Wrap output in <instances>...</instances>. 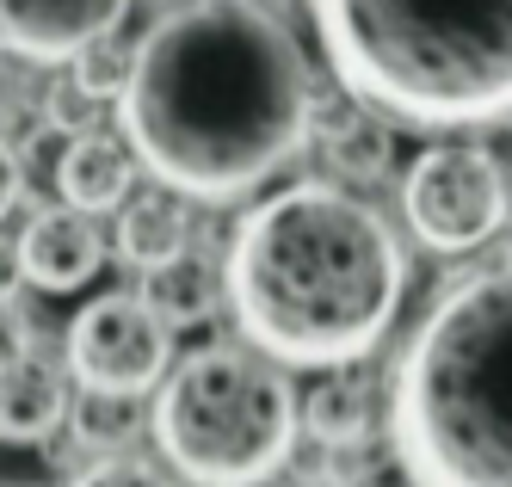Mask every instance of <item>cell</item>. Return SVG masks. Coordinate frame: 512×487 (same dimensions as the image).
<instances>
[{"label":"cell","instance_id":"obj_1","mask_svg":"<svg viewBox=\"0 0 512 487\" xmlns=\"http://www.w3.org/2000/svg\"><path fill=\"white\" fill-rule=\"evenodd\" d=\"M315 124V74L278 13L247 0L173 7L136 44L118 130L155 179L198 204L260 192L303 155Z\"/></svg>","mask_w":512,"mask_h":487},{"label":"cell","instance_id":"obj_2","mask_svg":"<svg viewBox=\"0 0 512 487\" xmlns=\"http://www.w3.org/2000/svg\"><path fill=\"white\" fill-rule=\"evenodd\" d=\"M223 266L247 346L290 370L371 358L408 290V253L389 216L327 179L260 198L235 222Z\"/></svg>","mask_w":512,"mask_h":487},{"label":"cell","instance_id":"obj_3","mask_svg":"<svg viewBox=\"0 0 512 487\" xmlns=\"http://www.w3.org/2000/svg\"><path fill=\"white\" fill-rule=\"evenodd\" d=\"M389 451L408 487H512V253L457 272L401 346Z\"/></svg>","mask_w":512,"mask_h":487},{"label":"cell","instance_id":"obj_4","mask_svg":"<svg viewBox=\"0 0 512 487\" xmlns=\"http://www.w3.org/2000/svg\"><path fill=\"white\" fill-rule=\"evenodd\" d=\"M334 81L414 130L512 118V0H309Z\"/></svg>","mask_w":512,"mask_h":487},{"label":"cell","instance_id":"obj_5","mask_svg":"<svg viewBox=\"0 0 512 487\" xmlns=\"http://www.w3.org/2000/svg\"><path fill=\"white\" fill-rule=\"evenodd\" d=\"M297 389L260 346H198L167 370L155 444L192 487H241L278 475L297 451Z\"/></svg>","mask_w":512,"mask_h":487},{"label":"cell","instance_id":"obj_6","mask_svg":"<svg viewBox=\"0 0 512 487\" xmlns=\"http://www.w3.org/2000/svg\"><path fill=\"white\" fill-rule=\"evenodd\" d=\"M401 210L420 247L432 253H469L488 247L512 216V179L494 148L482 142H432L414 155L401 179Z\"/></svg>","mask_w":512,"mask_h":487},{"label":"cell","instance_id":"obj_7","mask_svg":"<svg viewBox=\"0 0 512 487\" xmlns=\"http://www.w3.org/2000/svg\"><path fill=\"white\" fill-rule=\"evenodd\" d=\"M68 370L81 389L105 395H149L173 370V327L155 315L149 296H93V303L68 321Z\"/></svg>","mask_w":512,"mask_h":487},{"label":"cell","instance_id":"obj_8","mask_svg":"<svg viewBox=\"0 0 512 487\" xmlns=\"http://www.w3.org/2000/svg\"><path fill=\"white\" fill-rule=\"evenodd\" d=\"M99 266H105V235L93 229V210L62 204V210H31L25 222H13V272L31 290L68 296Z\"/></svg>","mask_w":512,"mask_h":487},{"label":"cell","instance_id":"obj_9","mask_svg":"<svg viewBox=\"0 0 512 487\" xmlns=\"http://www.w3.org/2000/svg\"><path fill=\"white\" fill-rule=\"evenodd\" d=\"M124 13L130 0H7V50L19 62H75Z\"/></svg>","mask_w":512,"mask_h":487},{"label":"cell","instance_id":"obj_10","mask_svg":"<svg viewBox=\"0 0 512 487\" xmlns=\"http://www.w3.org/2000/svg\"><path fill=\"white\" fill-rule=\"evenodd\" d=\"M142 155L130 148V136L118 130H81L68 136V148L56 155V192L62 204H81V210H118L124 192L136 185Z\"/></svg>","mask_w":512,"mask_h":487},{"label":"cell","instance_id":"obj_11","mask_svg":"<svg viewBox=\"0 0 512 487\" xmlns=\"http://www.w3.org/2000/svg\"><path fill=\"white\" fill-rule=\"evenodd\" d=\"M68 414H75V401H68L62 370L31 346H7V395H0L7 444H44Z\"/></svg>","mask_w":512,"mask_h":487},{"label":"cell","instance_id":"obj_12","mask_svg":"<svg viewBox=\"0 0 512 487\" xmlns=\"http://www.w3.org/2000/svg\"><path fill=\"white\" fill-rule=\"evenodd\" d=\"M118 259L136 272H155L167 266L173 253H186L192 247V198L179 192V185H149V192H136L130 204H118Z\"/></svg>","mask_w":512,"mask_h":487},{"label":"cell","instance_id":"obj_13","mask_svg":"<svg viewBox=\"0 0 512 487\" xmlns=\"http://www.w3.org/2000/svg\"><path fill=\"white\" fill-rule=\"evenodd\" d=\"M142 296L155 303V315L167 327H204L229 296V266H216V253L204 241H192L186 253H173L167 266L142 278Z\"/></svg>","mask_w":512,"mask_h":487},{"label":"cell","instance_id":"obj_14","mask_svg":"<svg viewBox=\"0 0 512 487\" xmlns=\"http://www.w3.org/2000/svg\"><path fill=\"white\" fill-rule=\"evenodd\" d=\"M303 426L321 451H364L377 438V389L364 370H334L309 401H303Z\"/></svg>","mask_w":512,"mask_h":487},{"label":"cell","instance_id":"obj_15","mask_svg":"<svg viewBox=\"0 0 512 487\" xmlns=\"http://www.w3.org/2000/svg\"><path fill=\"white\" fill-rule=\"evenodd\" d=\"M321 155H327V167H334V179H352V185H371V179H383V173H389V161H395L389 118L352 99V111H340V118H327Z\"/></svg>","mask_w":512,"mask_h":487},{"label":"cell","instance_id":"obj_16","mask_svg":"<svg viewBox=\"0 0 512 487\" xmlns=\"http://www.w3.org/2000/svg\"><path fill=\"white\" fill-rule=\"evenodd\" d=\"M68 426H75V444H87V451H99V457H112V451H124V444H136V432H142V395L81 389Z\"/></svg>","mask_w":512,"mask_h":487},{"label":"cell","instance_id":"obj_17","mask_svg":"<svg viewBox=\"0 0 512 487\" xmlns=\"http://www.w3.org/2000/svg\"><path fill=\"white\" fill-rule=\"evenodd\" d=\"M130 74H136V50L124 44L118 31H105V37H93V44L75 56V81L93 93V99H124V87H130Z\"/></svg>","mask_w":512,"mask_h":487},{"label":"cell","instance_id":"obj_18","mask_svg":"<svg viewBox=\"0 0 512 487\" xmlns=\"http://www.w3.org/2000/svg\"><path fill=\"white\" fill-rule=\"evenodd\" d=\"M93 93L75 81V74H62V81H50L44 87V124H50V136H81V130H93Z\"/></svg>","mask_w":512,"mask_h":487},{"label":"cell","instance_id":"obj_19","mask_svg":"<svg viewBox=\"0 0 512 487\" xmlns=\"http://www.w3.org/2000/svg\"><path fill=\"white\" fill-rule=\"evenodd\" d=\"M68 487H173L149 457H130V451H112V457H99V463H87Z\"/></svg>","mask_w":512,"mask_h":487},{"label":"cell","instance_id":"obj_20","mask_svg":"<svg viewBox=\"0 0 512 487\" xmlns=\"http://www.w3.org/2000/svg\"><path fill=\"white\" fill-rule=\"evenodd\" d=\"M247 7H260V13H278V19H284V13H290V0H247Z\"/></svg>","mask_w":512,"mask_h":487},{"label":"cell","instance_id":"obj_21","mask_svg":"<svg viewBox=\"0 0 512 487\" xmlns=\"http://www.w3.org/2000/svg\"><path fill=\"white\" fill-rule=\"evenodd\" d=\"M334 487H377V481H371V475H358V469H352V475H340Z\"/></svg>","mask_w":512,"mask_h":487},{"label":"cell","instance_id":"obj_22","mask_svg":"<svg viewBox=\"0 0 512 487\" xmlns=\"http://www.w3.org/2000/svg\"><path fill=\"white\" fill-rule=\"evenodd\" d=\"M241 487H290V481H272V475H260V481H241Z\"/></svg>","mask_w":512,"mask_h":487},{"label":"cell","instance_id":"obj_23","mask_svg":"<svg viewBox=\"0 0 512 487\" xmlns=\"http://www.w3.org/2000/svg\"><path fill=\"white\" fill-rule=\"evenodd\" d=\"M155 7H167V13H173V7H198V0H155Z\"/></svg>","mask_w":512,"mask_h":487}]
</instances>
